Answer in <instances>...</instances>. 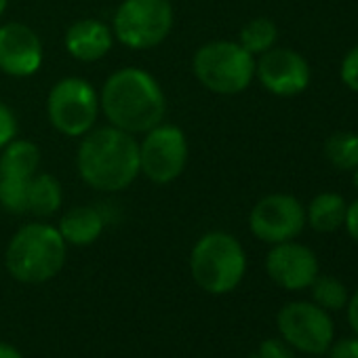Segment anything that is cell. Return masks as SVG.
Here are the masks:
<instances>
[{
  "instance_id": "6da1fadb",
  "label": "cell",
  "mask_w": 358,
  "mask_h": 358,
  "mask_svg": "<svg viewBox=\"0 0 358 358\" xmlns=\"http://www.w3.org/2000/svg\"><path fill=\"white\" fill-rule=\"evenodd\" d=\"M76 171L83 182L106 194L122 192L139 177V141L112 124L93 127L80 137Z\"/></svg>"
},
{
  "instance_id": "7a4b0ae2",
  "label": "cell",
  "mask_w": 358,
  "mask_h": 358,
  "mask_svg": "<svg viewBox=\"0 0 358 358\" xmlns=\"http://www.w3.org/2000/svg\"><path fill=\"white\" fill-rule=\"evenodd\" d=\"M99 108L108 124L137 137L164 122L166 95L148 70L127 66L106 78L99 91Z\"/></svg>"
},
{
  "instance_id": "3957f363",
  "label": "cell",
  "mask_w": 358,
  "mask_h": 358,
  "mask_svg": "<svg viewBox=\"0 0 358 358\" xmlns=\"http://www.w3.org/2000/svg\"><path fill=\"white\" fill-rule=\"evenodd\" d=\"M68 257V245L57 226L47 222L24 224L5 251L7 272L24 285H43L55 278Z\"/></svg>"
},
{
  "instance_id": "277c9868",
  "label": "cell",
  "mask_w": 358,
  "mask_h": 358,
  "mask_svg": "<svg viewBox=\"0 0 358 358\" xmlns=\"http://www.w3.org/2000/svg\"><path fill=\"white\" fill-rule=\"evenodd\" d=\"M190 274L205 293H232L247 274L243 243L224 230L203 234L190 251Z\"/></svg>"
},
{
  "instance_id": "5b68a950",
  "label": "cell",
  "mask_w": 358,
  "mask_h": 358,
  "mask_svg": "<svg viewBox=\"0 0 358 358\" xmlns=\"http://www.w3.org/2000/svg\"><path fill=\"white\" fill-rule=\"evenodd\" d=\"M192 72L207 91L232 97L255 80V57L238 41H211L194 51Z\"/></svg>"
},
{
  "instance_id": "8992f818",
  "label": "cell",
  "mask_w": 358,
  "mask_h": 358,
  "mask_svg": "<svg viewBox=\"0 0 358 358\" xmlns=\"http://www.w3.org/2000/svg\"><path fill=\"white\" fill-rule=\"evenodd\" d=\"M175 9L171 0H122L112 17L114 41L131 51L160 47L173 32Z\"/></svg>"
},
{
  "instance_id": "52a82bcc",
  "label": "cell",
  "mask_w": 358,
  "mask_h": 358,
  "mask_svg": "<svg viewBox=\"0 0 358 358\" xmlns=\"http://www.w3.org/2000/svg\"><path fill=\"white\" fill-rule=\"evenodd\" d=\"M99 91L80 76L57 80L47 95V118L64 137H83L97 127Z\"/></svg>"
},
{
  "instance_id": "ba28073f",
  "label": "cell",
  "mask_w": 358,
  "mask_h": 358,
  "mask_svg": "<svg viewBox=\"0 0 358 358\" xmlns=\"http://www.w3.org/2000/svg\"><path fill=\"white\" fill-rule=\"evenodd\" d=\"M190 158L188 137L182 127L160 122L139 141V175L156 186L173 184L184 175Z\"/></svg>"
},
{
  "instance_id": "9c48e42d",
  "label": "cell",
  "mask_w": 358,
  "mask_h": 358,
  "mask_svg": "<svg viewBox=\"0 0 358 358\" xmlns=\"http://www.w3.org/2000/svg\"><path fill=\"white\" fill-rule=\"evenodd\" d=\"M280 339L293 350L320 356L327 354L335 339V324L331 312L314 301H289L276 314Z\"/></svg>"
},
{
  "instance_id": "30bf717a",
  "label": "cell",
  "mask_w": 358,
  "mask_h": 358,
  "mask_svg": "<svg viewBox=\"0 0 358 358\" xmlns=\"http://www.w3.org/2000/svg\"><path fill=\"white\" fill-rule=\"evenodd\" d=\"M303 228L306 207L293 194H268L259 199L249 213L251 234L266 245L295 241L303 232Z\"/></svg>"
},
{
  "instance_id": "8fae6325",
  "label": "cell",
  "mask_w": 358,
  "mask_h": 358,
  "mask_svg": "<svg viewBox=\"0 0 358 358\" xmlns=\"http://www.w3.org/2000/svg\"><path fill=\"white\" fill-rule=\"evenodd\" d=\"M255 78L274 97H297L312 83L308 59L289 47H272L255 57Z\"/></svg>"
},
{
  "instance_id": "7c38bea8",
  "label": "cell",
  "mask_w": 358,
  "mask_h": 358,
  "mask_svg": "<svg viewBox=\"0 0 358 358\" xmlns=\"http://www.w3.org/2000/svg\"><path fill=\"white\" fill-rule=\"evenodd\" d=\"M45 64V47L34 28L22 22L0 26V72L11 78H30Z\"/></svg>"
},
{
  "instance_id": "4fadbf2b",
  "label": "cell",
  "mask_w": 358,
  "mask_h": 358,
  "mask_svg": "<svg viewBox=\"0 0 358 358\" xmlns=\"http://www.w3.org/2000/svg\"><path fill=\"white\" fill-rule=\"evenodd\" d=\"M266 272L276 287L285 291H303L310 289L320 274V266L310 247L297 241H287L272 245L266 255Z\"/></svg>"
},
{
  "instance_id": "5bb4252c",
  "label": "cell",
  "mask_w": 358,
  "mask_h": 358,
  "mask_svg": "<svg viewBox=\"0 0 358 358\" xmlns=\"http://www.w3.org/2000/svg\"><path fill=\"white\" fill-rule=\"evenodd\" d=\"M64 47L72 59L83 64H95L103 59L114 47L112 26L95 17L76 20L64 34Z\"/></svg>"
},
{
  "instance_id": "9a60e30c",
  "label": "cell",
  "mask_w": 358,
  "mask_h": 358,
  "mask_svg": "<svg viewBox=\"0 0 358 358\" xmlns=\"http://www.w3.org/2000/svg\"><path fill=\"white\" fill-rule=\"evenodd\" d=\"M57 230L68 247H89L101 238L106 230V217L97 207L78 205L62 215Z\"/></svg>"
},
{
  "instance_id": "2e32d148",
  "label": "cell",
  "mask_w": 358,
  "mask_h": 358,
  "mask_svg": "<svg viewBox=\"0 0 358 358\" xmlns=\"http://www.w3.org/2000/svg\"><path fill=\"white\" fill-rule=\"evenodd\" d=\"M41 169V148L30 141L15 137L0 150V179L9 182H30Z\"/></svg>"
},
{
  "instance_id": "e0dca14e",
  "label": "cell",
  "mask_w": 358,
  "mask_h": 358,
  "mask_svg": "<svg viewBox=\"0 0 358 358\" xmlns=\"http://www.w3.org/2000/svg\"><path fill=\"white\" fill-rule=\"evenodd\" d=\"M64 205V188L51 173L38 171L28 184V215L38 220L53 217Z\"/></svg>"
},
{
  "instance_id": "ac0fdd59",
  "label": "cell",
  "mask_w": 358,
  "mask_h": 358,
  "mask_svg": "<svg viewBox=\"0 0 358 358\" xmlns=\"http://www.w3.org/2000/svg\"><path fill=\"white\" fill-rule=\"evenodd\" d=\"M345 199L337 192H320L306 207V226L318 234H331L343 228Z\"/></svg>"
},
{
  "instance_id": "d6986e66",
  "label": "cell",
  "mask_w": 358,
  "mask_h": 358,
  "mask_svg": "<svg viewBox=\"0 0 358 358\" xmlns=\"http://www.w3.org/2000/svg\"><path fill=\"white\" fill-rule=\"evenodd\" d=\"M322 154L327 162L337 171L358 169V133L337 131L329 135L322 143Z\"/></svg>"
},
{
  "instance_id": "ffe728a7",
  "label": "cell",
  "mask_w": 358,
  "mask_h": 358,
  "mask_svg": "<svg viewBox=\"0 0 358 358\" xmlns=\"http://www.w3.org/2000/svg\"><path fill=\"white\" fill-rule=\"evenodd\" d=\"M278 41V26L270 17H253L249 20L238 32V45L249 51L253 57L276 47Z\"/></svg>"
},
{
  "instance_id": "44dd1931",
  "label": "cell",
  "mask_w": 358,
  "mask_h": 358,
  "mask_svg": "<svg viewBox=\"0 0 358 358\" xmlns=\"http://www.w3.org/2000/svg\"><path fill=\"white\" fill-rule=\"evenodd\" d=\"M310 293H312V301L327 312L343 310L350 297L345 285L337 276H329V274H318L310 285Z\"/></svg>"
},
{
  "instance_id": "7402d4cb",
  "label": "cell",
  "mask_w": 358,
  "mask_h": 358,
  "mask_svg": "<svg viewBox=\"0 0 358 358\" xmlns=\"http://www.w3.org/2000/svg\"><path fill=\"white\" fill-rule=\"evenodd\" d=\"M339 80L352 93H358V45L352 47L339 64Z\"/></svg>"
},
{
  "instance_id": "603a6c76",
  "label": "cell",
  "mask_w": 358,
  "mask_h": 358,
  "mask_svg": "<svg viewBox=\"0 0 358 358\" xmlns=\"http://www.w3.org/2000/svg\"><path fill=\"white\" fill-rule=\"evenodd\" d=\"M20 135V120L15 112L0 99V150Z\"/></svg>"
},
{
  "instance_id": "cb8c5ba5",
  "label": "cell",
  "mask_w": 358,
  "mask_h": 358,
  "mask_svg": "<svg viewBox=\"0 0 358 358\" xmlns=\"http://www.w3.org/2000/svg\"><path fill=\"white\" fill-rule=\"evenodd\" d=\"M255 358H295V354H293V348L289 343L272 337V339H266L259 343Z\"/></svg>"
},
{
  "instance_id": "d4e9b609",
  "label": "cell",
  "mask_w": 358,
  "mask_h": 358,
  "mask_svg": "<svg viewBox=\"0 0 358 358\" xmlns=\"http://www.w3.org/2000/svg\"><path fill=\"white\" fill-rule=\"evenodd\" d=\"M327 352L331 354V358H358V337L333 341Z\"/></svg>"
},
{
  "instance_id": "484cf974",
  "label": "cell",
  "mask_w": 358,
  "mask_h": 358,
  "mask_svg": "<svg viewBox=\"0 0 358 358\" xmlns=\"http://www.w3.org/2000/svg\"><path fill=\"white\" fill-rule=\"evenodd\" d=\"M343 228L348 232V236L358 243V199L352 201L348 207H345V217H343Z\"/></svg>"
},
{
  "instance_id": "4316f807",
  "label": "cell",
  "mask_w": 358,
  "mask_h": 358,
  "mask_svg": "<svg viewBox=\"0 0 358 358\" xmlns=\"http://www.w3.org/2000/svg\"><path fill=\"white\" fill-rule=\"evenodd\" d=\"M345 308H348V324H350V329H352V331L356 333V337H358V289L348 297Z\"/></svg>"
},
{
  "instance_id": "83f0119b",
  "label": "cell",
  "mask_w": 358,
  "mask_h": 358,
  "mask_svg": "<svg viewBox=\"0 0 358 358\" xmlns=\"http://www.w3.org/2000/svg\"><path fill=\"white\" fill-rule=\"evenodd\" d=\"M0 358H24V354L7 341H0Z\"/></svg>"
},
{
  "instance_id": "f1b7e54d",
  "label": "cell",
  "mask_w": 358,
  "mask_h": 358,
  "mask_svg": "<svg viewBox=\"0 0 358 358\" xmlns=\"http://www.w3.org/2000/svg\"><path fill=\"white\" fill-rule=\"evenodd\" d=\"M7 9H9V0H0V20H3Z\"/></svg>"
},
{
  "instance_id": "f546056e",
  "label": "cell",
  "mask_w": 358,
  "mask_h": 358,
  "mask_svg": "<svg viewBox=\"0 0 358 358\" xmlns=\"http://www.w3.org/2000/svg\"><path fill=\"white\" fill-rule=\"evenodd\" d=\"M352 173H354V175H352V184H354V188H356V192H358V169H354Z\"/></svg>"
}]
</instances>
